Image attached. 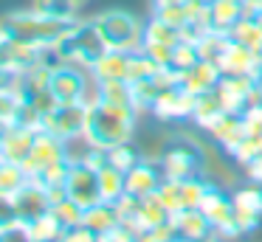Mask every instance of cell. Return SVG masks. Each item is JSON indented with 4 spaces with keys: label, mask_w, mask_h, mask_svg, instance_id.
<instances>
[{
    "label": "cell",
    "mask_w": 262,
    "mask_h": 242,
    "mask_svg": "<svg viewBox=\"0 0 262 242\" xmlns=\"http://www.w3.org/2000/svg\"><path fill=\"white\" fill-rule=\"evenodd\" d=\"M0 42H3V31H0Z\"/></svg>",
    "instance_id": "obj_51"
},
{
    "label": "cell",
    "mask_w": 262,
    "mask_h": 242,
    "mask_svg": "<svg viewBox=\"0 0 262 242\" xmlns=\"http://www.w3.org/2000/svg\"><path fill=\"white\" fill-rule=\"evenodd\" d=\"M243 174H245V180H251V183H262V152L245 163Z\"/></svg>",
    "instance_id": "obj_43"
},
{
    "label": "cell",
    "mask_w": 262,
    "mask_h": 242,
    "mask_svg": "<svg viewBox=\"0 0 262 242\" xmlns=\"http://www.w3.org/2000/svg\"><path fill=\"white\" fill-rule=\"evenodd\" d=\"M259 144H262V135H259Z\"/></svg>",
    "instance_id": "obj_52"
},
{
    "label": "cell",
    "mask_w": 262,
    "mask_h": 242,
    "mask_svg": "<svg viewBox=\"0 0 262 242\" xmlns=\"http://www.w3.org/2000/svg\"><path fill=\"white\" fill-rule=\"evenodd\" d=\"M119 223H121L119 208H116V203H107V200H102V203H96V206L85 208V217H82V225L91 228L96 236L107 234V231L116 228Z\"/></svg>",
    "instance_id": "obj_19"
},
{
    "label": "cell",
    "mask_w": 262,
    "mask_h": 242,
    "mask_svg": "<svg viewBox=\"0 0 262 242\" xmlns=\"http://www.w3.org/2000/svg\"><path fill=\"white\" fill-rule=\"evenodd\" d=\"M200 62V54H198V45L189 42V39H181V42L175 45V54H172V68H175L178 73L189 71L192 65H198Z\"/></svg>",
    "instance_id": "obj_36"
},
{
    "label": "cell",
    "mask_w": 262,
    "mask_h": 242,
    "mask_svg": "<svg viewBox=\"0 0 262 242\" xmlns=\"http://www.w3.org/2000/svg\"><path fill=\"white\" fill-rule=\"evenodd\" d=\"M31 9L42 11V14L59 17V20H79L82 6L76 0H31Z\"/></svg>",
    "instance_id": "obj_31"
},
{
    "label": "cell",
    "mask_w": 262,
    "mask_h": 242,
    "mask_svg": "<svg viewBox=\"0 0 262 242\" xmlns=\"http://www.w3.org/2000/svg\"><path fill=\"white\" fill-rule=\"evenodd\" d=\"M200 3H211V0H200Z\"/></svg>",
    "instance_id": "obj_50"
},
{
    "label": "cell",
    "mask_w": 262,
    "mask_h": 242,
    "mask_svg": "<svg viewBox=\"0 0 262 242\" xmlns=\"http://www.w3.org/2000/svg\"><path fill=\"white\" fill-rule=\"evenodd\" d=\"M217 68H220L223 76H256V79H262V56L256 51L245 48V45L234 42L231 37H228V45L223 51Z\"/></svg>",
    "instance_id": "obj_9"
},
{
    "label": "cell",
    "mask_w": 262,
    "mask_h": 242,
    "mask_svg": "<svg viewBox=\"0 0 262 242\" xmlns=\"http://www.w3.org/2000/svg\"><path fill=\"white\" fill-rule=\"evenodd\" d=\"M14 208H17V219L26 225H31L34 219H40L42 214L51 211V197L37 180H29L23 189L14 194Z\"/></svg>",
    "instance_id": "obj_12"
},
{
    "label": "cell",
    "mask_w": 262,
    "mask_h": 242,
    "mask_svg": "<svg viewBox=\"0 0 262 242\" xmlns=\"http://www.w3.org/2000/svg\"><path fill=\"white\" fill-rule=\"evenodd\" d=\"M161 183H164L161 163L147 161V158H141V161H138L130 172H124V189H127V194L141 197V200H144V197H152L155 191L161 189Z\"/></svg>",
    "instance_id": "obj_10"
},
{
    "label": "cell",
    "mask_w": 262,
    "mask_h": 242,
    "mask_svg": "<svg viewBox=\"0 0 262 242\" xmlns=\"http://www.w3.org/2000/svg\"><path fill=\"white\" fill-rule=\"evenodd\" d=\"M42 59V48L40 45H31V42H20V39H6L0 42V62L6 68L17 73H26L31 71L34 65H40Z\"/></svg>",
    "instance_id": "obj_14"
},
{
    "label": "cell",
    "mask_w": 262,
    "mask_h": 242,
    "mask_svg": "<svg viewBox=\"0 0 262 242\" xmlns=\"http://www.w3.org/2000/svg\"><path fill=\"white\" fill-rule=\"evenodd\" d=\"M104 152H107V163H110V166L121 169V172H130V169L144 158L136 141H127V144H116V146H110V149H104Z\"/></svg>",
    "instance_id": "obj_28"
},
{
    "label": "cell",
    "mask_w": 262,
    "mask_h": 242,
    "mask_svg": "<svg viewBox=\"0 0 262 242\" xmlns=\"http://www.w3.org/2000/svg\"><path fill=\"white\" fill-rule=\"evenodd\" d=\"M17 79H20L17 71H12V68H6L3 62H0V87H3V90H12V93H14V87H17Z\"/></svg>",
    "instance_id": "obj_44"
},
{
    "label": "cell",
    "mask_w": 262,
    "mask_h": 242,
    "mask_svg": "<svg viewBox=\"0 0 262 242\" xmlns=\"http://www.w3.org/2000/svg\"><path fill=\"white\" fill-rule=\"evenodd\" d=\"M231 203H234V223L239 234L248 236L262 225V183L245 180L243 186L231 189Z\"/></svg>",
    "instance_id": "obj_5"
},
{
    "label": "cell",
    "mask_w": 262,
    "mask_h": 242,
    "mask_svg": "<svg viewBox=\"0 0 262 242\" xmlns=\"http://www.w3.org/2000/svg\"><path fill=\"white\" fill-rule=\"evenodd\" d=\"M161 68L155 65L152 59H149L144 51H136V54H130V68H127V82H144V79H152L155 73H158Z\"/></svg>",
    "instance_id": "obj_34"
},
{
    "label": "cell",
    "mask_w": 262,
    "mask_h": 242,
    "mask_svg": "<svg viewBox=\"0 0 262 242\" xmlns=\"http://www.w3.org/2000/svg\"><path fill=\"white\" fill-rule=\"evenodd\" d=\"M226 113V107H223L220 96L217 93H206V96H198V101H194V110H192V124L198 129H209L211 124L217 121V118Z\"/></svg>",
    "instance_id": "obj_22"
},
{
    "label": "cell",
    "mask_w": 262,
    "mask_h": 242,
    "mask_svg": "<svg viewBox=\"0 0 262 242\" xmlns=\"http://www.w3.org/2000/svg\"><path fill=\"white\" fill-rule=\"evenodd\" d=\"M76 3H79V6H85V3H88V0H76Z\"/></svg>",
    "instance_id": "obj_49"
},
{
    "label": "cell",
    "mask_w": 262,
    "mask_h": 242,
    "mask_svg": "<svg viewBox=\"0 0 262 242\" xmlns=\"http://www.w3.org/2000/svg\"><path fill=\"white\" fill-rule=\"evenodd\" d=\"M166 219H172V214L166 211V206L158 200V197H144L141 206H138V217H136V228L141 231V234H147V231H155L158 225H164Z\"/></svg>",
    "instance_id": "obj_21"
},
{
    "label": "cell",
    "mask_w": 262,
    "mask_h": 242,
    "mask_svg": "<svg viewBox=\"0 0 262 242\" xmlns=\"http://www.w3.org/2000/svg\"><path fill=\"white\" fill-rule=\"evenodd\" d=\"M0 242H34V236H31L29 225L17 219V223L0 228Z\"/></svg>",
    "instance_id": "obj_39"
},
{
    "label": "cell",
    "mask_w": 262,
    "mask_h": 242,
    "mask_svg": "<svg viewBox=\"0 0 262 242\" xmlns=\"http://www.w3.org/2000/svg\"><path fill=\"white\" fill-rule=\"evenodd\" d=\"M181 28L169 26V23L158 20L155 14H149V20L144 23V42H158V45H178L181 42Z\"/></svg>",
    "instance_id": "obj_26"
},
{
    "label": "cell",
    "mask_w": 262,
    "mask_h": 242,
    "mask_svg": "<svg viewBox=\"0 0 262 242\" xmlns=\"http://www.w3.org/2000/svg\"><path fill=\"white\" fill-rule=\"evenodd\" d=\"M62 242H99V236L93 234L91 228H85V225H76V228H68V231H65Z\"/></svg>",
    "instance_id": "obj_42"
},
{
    "label": "cell",
    "mask_w": 262,
    "mask_h": 242,
    "mask_svg": "<svg viewBox=\"0 0 262 242\" xmlns=\"http://www.w3.org/2000/svg\"><path fill=\"white\" fill-rule=\"evenodd\" d=\"M99 101H107V104L116 107H136L133 104V84L127 79L99 82Z\"/></svg>",
    "instance_id": "obj_25"
},
{
    "label": "cell",
    "mask_w": 262,
    "mask_h": 242,
    "mask_svg": "<svg viewBox=\"0 0 262 242\" xmlns=\"http://www.w3.org/2000/svg\"><path fill=\"white\" fill-rule=\"evenodd\" d=\"M259 56H262V51H259Z\"/></svg>",
    "instance_id": "obj_53"
},
{
    "label": "cell",
    "mask_w": 262,
    "mask_h": 242,
    "mask_svg": "<svg viewBox=\"0 0 262 242\" xmlns=\"http://www.w3.org/2000/svg\"><path fill=\"white\" fill-rule=\"evenodd\" d=\"M0 141H3V124H0Z\"/></svg>",
    "instance_id": "obj_48"
},
{
    "label": "cell",
    "mask_w": 262,
    "mask_h": 242,
    "mask_svg": "<svg viewBox=\"0 0 262 242\" xmlns=\"http://www.w3.org/2000/svg\"><path fill=\"white\" fill-rule=\"evenodd\" d=\"M99 189H102V200H107V203L121 200V197L127 194V189H124V172H121V169H116V166H110V163L99 166Z\"/></svg>",
    "instance_id": "obj_24"
},
{
    "label": "cell",
    "mask_w": 262,
    "mask_h": 242,
    "mask_svg": "<svg viewBox=\"0 0 262 242\" xmlns=\"http://www.w3.org/2000/svg\"><path fill=\"white\" fill-rule=\"evenodd\" d=\"M228 37H231L234 42L245 45V48L256 51V54L262 51V26L256 23V17H254V14H245V17H239V20L231 26V31H228Z\"/></svg>",
    "instance_id": "obj_23"
},
{
    "label": "cell",
    "mask_w": 262,
    "mask_h": 242,
    "mask_svg": "<svg viewBox=\"0 0 262 242\" xmlns=\"http://www.w3.org/2000/svg\"><path fill=\"white\" fill-rule=\"evenodd\" d=\"M51 214L62 223V228H76V225H82V217H85V208L79 206V203H74L71 197H65V200L54 203L51 206Z\"/></svg>",
    "instance_id": "obj_33"
},
{
    "label": "cell",
    "mask_w": 262,
    "mask_h": 242,
    "mask_svg": "<svg viewBox=\"0 0 262 242\" xmlns=\"http://www.w3.org/2000/svg\"><path fill=\"white\" fill-rule=\"evenodd\" d=\"M220 68L209 59H200L198 65H192L189 71L181 73V87L186 93H192L194 99L198 96H206V93H214L217 90V82H220Z\"/></svg>",
    "instance_id": "obj_15"
},
{
    "label": "cell",
    "mask_w": 262,
    "mask_h": 242,
    "mask_svg": "<svg viewBox=\"0 0 262 242\" xmlns=\"http://www.w3.org/2000/svg\"><path fill=\"white\" fill-rule=\"evenodd\" d=\"M209 14H211V31L228 34L234 23L239 17H245V3L243 0H211Z\"/></svg>",
    "instance_id": "obj_20"
},
{
    "label": "cell",
    "mask_w": 262,
    "mask_h": 242,
    "mask_svg": "<svg viewBox=\"0 0 262 242\" xmlns=\"http://www.w3.org/2000/svg\"><path fill=\"white\" fill-rule=\"evenodd\" d=\"M198 54H200V59H209V62H220V56H223V51H226V45H228V34H220V31H203L198 37Z\"/></svg>",
    "instance_id": "obj_30"
},
{
    "label": "cell",
    "mask_w": 262,
    "mask_h": 242,
    "mask_svg": "<svg viewBox=\"0 0 262 242\" xmlns=\"http://www.w3.org/2000/svg\"><path fill=\"white\" fill-rule=\"evenodd\" d=\"M68 169H71V161H68V158H62V161H54V163H48L46 169H40V172H37L31 180H37V183H40L42 189L65 186V178H68Z\"/></svg>",
    "instance_id": "obj_32"
},
{
    "label": "cell",
    "mask_w": 262,
    "mask_h": 242,
    "mask_svg": "<svg viewBox=\"0 0 262 242\" xmlns=\"http://www.w3.org/2000/svg\"><path fill=\"white\" fill-rule=\"evenodd\" d=\"M155 197H158L161 203L166 206V211L175 217L178 211H183V200H181V180H169L164 178V183H161V189L155 191Z\"/></svg>",
    "instance_id": "obj_35"
},
{
    "label": "cell",
    "mask_w": 262,
    "mask_h": 242,
    "mask_svg": "<svg viewBox=\"0 0 262 242\" xmlns=\"http://www.w3.org/2000/svg\"><path fill=\"white\" fill-rule=\"evenodd\" d=\"M99 37L104 39L110 51H127L136 54L144 45V23L127 9H104L96 17H91Z\"/></svg>",
    "instance_id": "obj_3"
},
{
    "label": "cell",
    "mask_w": 262,
    "mask_h": 242,
    "mask_svg": "<svg viewBox=\"0 0 262 242\" xmlns=\"http://www.w3.org/2000/svg\"><path fill=\"white\" fill-rule=\"evenodd\" d=\"M138 118H141V113L136 107H116L107 104V101H96V104L88 107L85 138L93 146H102V149L136 141Z\"/></svg>",
    "instance_id": "obj_1"
},
{
    "label": "cell",
    "mask_w": 262,
    "mask_h": 242,
    "mask_svg": "<svg viewBox=\"0 0 262 242\" xmlns=\"http://www.w3.org/2000/svg\"><path fill=\"white\" fill-rule=\"evenodd\" d=\"M256 17V23H259V26H262V11H259V14H254Z\"/></svg>",
    "instance_id": "obj_47"
},
{
    "label": "cell",
    "mask_w": 262,
    "mask_h": 242,
    "mask_svg": "<svg viewBox=\"0 0 262 242\" xmlns=\"http://www.w3.org/2000/svg\"><path fill=\"white\" fill-rule=\"evenodd\" d=\"M54 48H57V54L62 56V62L91 71L93 62L107 51V45H104V39L99 37L93 20H76L74 26H71V31L65 34Z\"/></svg>",
    "instance_id": "obj_4"
},
{
    "label": "cell",
    "mask_w": 262,
    "mask_h": 242,
    "mask_svg": "<svg viewBox=\"0 0 262 242\" xmlns=\"http://www.w3.org/2000/svg\"><path fill=\"white\" fill-rule=\"evenodd\" d=\"M166 3H181V0H152V6H166Z\"/></svg>",
    "instance_id": "obj_46"
},
{
    "label": "cell",
    "mask_w": 262,
    "mask_h": 242,
    "mask_svg": "<svg viewBox=\"0 0 262 242\" xmlns=\"http://www.w3.org/2000/svg\"><path fill=\"white\" fill-rule=\"evenodd\" d=\"M17 104H20V99L12 93V90H3V87H0V124H3V127H6V124H12Z\"/></svg>",
    "instance_id": "obj_40"
},
{
    "label": "cell",
    "mask_w": 262,
    "mask_h": 242,
    "mask_svg": "<svg viewBox=\"0 0 262 242\" xmlns=\"http://www.w3.org/2000/svg\"><path fill=\"white\" fill-rule=\"evenodd\" d=\"M206 135H209V138L214 141V144L220 146L226 155H231V149H234V146H237L248 133H245V127H243V118H239V113H228V110H226L209 129H206Z\"/></svg>",
    "instance_id": "obj_17"
},
{
    "label": "cell",
    "mask_w": 262,
    "mask_h": 242,
    "mask_svg": "<svg viewBox=\"0 0 262 242\" xmlns=\"http://www.w3.org/2000/svg\"><path fill=\"white\" fill-rule=\"evenodd\" d=\"M29 231H31V236H34V242H62V236H65L62 223H59L51 211L42 214L40 219H34V223L29 225Z\"/></svg>",
    "instance_id": "obj_29"
},
{
    "label": "cell",
    "mask_w": 262,
    "mask_h": 242,
    "mask_svg": "<svg viewBox=\"0 0 262 242\" xmlns=\"http://www.w3.org/2000/svg\"><path fill=\"white\" fill-rule=\"evenodd\" d=\"M141 239V231H136L133 225H124L119 223L116 228H110L107 234L99 236V242H138Z\"/></svg>",
    "instance_id": "obj_38"
},
{
    "label": "cell",
    "mask_w": 262,
    "mask_h": 242,
    "mask_svg": "<svg viewBox=\"0 0 262 242\" xmlns=\"http://www.w3.org/2000/svg\"><path fill=\"white\" fill-rule=\"evenodd\" d=\"M37 133H40V129L20 127V124H6V127H3V141H0V161H12V163H20V166H23V161L31 155Z\"/></svg>",
    "instance_id": "obj_11"
},
{
    "label": "cell",
    "mask_w": 262,
    "mask_h": 242,
    "mask_svg": "<svg viewBox=\"0 0 262 242\" xmlns=\"http://www.w3.org/2000/svg\"><path fill=\"white\" fill-rule=\"evenodd\" d=\"M17 223V208H14V197L0 191V228Z\"/></svg>",
    "instance_id": "obj_41"
},
{
    "label": "cell",
    "mask_w": 262,
    "mask_h": 242,
    "mask_svg": "<svg viewBox=\"0 0 262 242\" xmlns=\"http://www.w3.org/2000/svg\"><path fill=\"white\" fill-rule=\"evenodd\" d=\"M29 172H26L20 163H12V161H0V191L3 194H17L26 183H29Z\"/></svg>",
    "instance_id": "obj_27"
},
{
    "label": "cell",
    "mask_w": 262,
    "mask_h": 242,
    "mask_svg": "<svg viewBox=\"0 0 262 242\" xmlns=\"http://www.w3.org/2000/svg\"><path fill=\"white\" fill-rule=\"evenodd\" d=\"M62 158H65V141L46 133V129H40L34 146H31V155L23 161V169L29 172V178H34L40 169H46L54 161H62Z\"/></svg>",
    "instance_id": "obj_13"
},
{
    "label": "cell",
    "mask_w": 262,
    "mask_h": 242,
    "mask_svg": "<svg viewBox=\"0 0 262 242\" xmlns=\"http://www.w3.org/2000/svg\"><path fill=\"white\" fill-rule=\"evenodd\" d=\"M172 219H175V228H178V239L183 242H211V236H214V225L209 223V217L200 208L178 211Z\"/></svg>",
    "instance_id": "obj_16"
},
{
    "label": "cell",
    "mask_w": 262,
    "mask_h": 242,
    "mask_svg": "<svg viewBox=\"0 0 262 242\" xmlns=\"http://www.w3.org/2000/svg\"><path fill=\"white\" fill-rule=\"evenodd\" d=\"M245 3V14H259L262 11V0H243Z\"/></svg>",
    "instance_id": "obj_45"
},
{
    "label": "cell",
    "mask_w": 262,
    "mask_h": 242,
    "mask_svg": "<svg viewBox=\"0 0 262 242\" xmlns=\"http://www.w3.org/2000/svg\"><path fill=\"white\" fill-rule=\"evenodd\" d=\"M74 23L76 20H59V17L42 14L37 9H23L0 17V31L6 39H20V42H31L40 45V48H51L71 31Z\"/></svg>",
    "instance_id": "obj_2"
},
{
    "label": "cell",
    "mask_w": 262,
    "mask_h": 242,
    "mask_svg": "<svg viewBox=\"0 0 262 242\" xmlns=\"http://www.w3.org/2000/svg\"><path fill=\"white\" fill-rule=\"evenodd\" d=\"M65 191L74 203L82 208H91L102 203V189H99V169L91 163H71L68 178H65Z\"/></svg>",
    "instance_id": "obj_8"
},
{
    "label": "cell",
    "mask_w": 262,
    "mask_h": 242,
    "mask_svg": "<svg viewBox=\"0 0 262 242\" xmlns=\"http://www.w3.org/2000/svg\"><path fill=\"white\" fill-rule=\"evenodd\" d=\"M85 121H88V104L74 101V104H57L46 118H42V129L62 141L79 138L85 135Z\"/></svg>",
    "instance_id": "obj_7"
},
{
    "label": "cell",
    "mask_w": 262,
    "mask_h": 242,
    "mask_svg": "<svg viewBox=\"0 0 262 242\" xmlns=\"http://www.w3.org/2000/svg\"><path fill=\"white\" fill-rule=\"evenodd\" d=\"M127 68H130V54L127 51H104L91 68V76L96 82H110V79H127Z\"/></svg>",
    "instance_id": "obj_18"
},
{
    "label": "cell",
    "mask_w": 262,
    "mask_h": 242,
    "mask_svg": "<svg viewBox=\"0 0 262 242\" xmlns=\"http://www.w3.org/2000/svg\"><path fill=\"white\" fill-rule=\"evenodd\" d=\"M194 96L186 93L181 84H172V87H164L161 96L155 99L149 116L158 124H181V121H192V110H194Z\"/></svg>",
    "instance_id": "obj_6"
},
{
    "label": "cell",
    "mask_w": 262,
    "mask_h": 242,
    "mask_svg": "<svg viewBox=\"0 0 262 242\" xmlns=\"http://www.w3.org/2000/svg\"><path fill=\"white\" fill-rule=\"evenodd\" d=\"M239 118H243V127L248 135H256L259 138L262 135V101H254V104H248L243 113H239Z\"/></svg>",
    "instance_id": "obj_37"
}]
</instances>
